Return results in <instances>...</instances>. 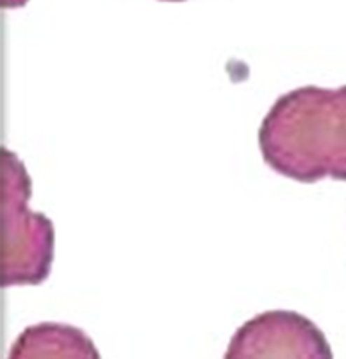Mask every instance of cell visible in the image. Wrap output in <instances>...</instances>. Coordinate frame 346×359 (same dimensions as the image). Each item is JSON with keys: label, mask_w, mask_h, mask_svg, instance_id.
Instances as JSON below:
<instances>
[{"label": "cell", "mask_w": 346, "mask_h": 359, "mask_svg": "<svg viewBox=\"0 0 346 359\" xmlns=\"http://www.w3.org/2000/svg\"><path fill=\"white\" fill-rule=\"evenodd\" d=\"M8 359H101V354L78 327L41 322L24 329L11 345Z\"/></svg>", "instance_id": "4"}, {"label": "cell", "mask_w": 346, "mask_h": 359, "mask_svg": "<svg viewBox=\"0 0 346 359\" xmlns=\"http://www.w3.org/2000/svg\"><path fill=\"white\" fill-rule=\"evenodd\" d=\"M264 162L285 178L346 182V85L302 86L277 99L258 130Z\"/></svg>", "instance_id": "1"}, {"label": "cell", "mask_w": 346, "mask_h": 359, "mask_svg": "<svg viewBox=\"0 0 346 359\" xmlns=\"http://www.w3.org/2000/svg\"><path fill=\"white\" fill-rule=\"evenodd\" d=\"M163 2H184V0H163Z\"/></svg>", "instance_id": "5"}, {"label": "cell", "mask_w": 346, "mask_h": 359, "mask_svg": "<svg viewBox=\"0 0 346 359\" xmlns=\"http://www.w3.org/2000/svg\"><path fill=\"white\" fill-rule=\"evenodd\" d=\"M224 359H334L323 331L294 311L253 316L232 336Z\"/></svg>", "instance_id": "3"}, {"label": "cell", "mask_w": 346, "mask_h": 359, "mask_svg": "<svg viewBox=\"0 0 346 359\" xmlns=\"http://www.w3.org/2000/svg\"><path fill=\"white\" fill-rule=\"evenodd\" d=\"M2 163V286H38L54 261L53 221L29 208L33 192L24 162L8 147Z\"/></svg>", "instance_id": "2"}]
</instances>
